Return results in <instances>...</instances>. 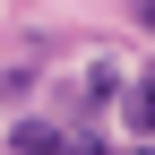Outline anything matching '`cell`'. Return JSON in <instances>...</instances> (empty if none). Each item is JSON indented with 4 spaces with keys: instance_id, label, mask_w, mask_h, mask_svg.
Returning a JSON list of instances; mask_svg holds the SVG:
<instances>
[{
    "instance_id": "obj_1",
    "label": "cell",
    "mask_w": 155,
    "mask_h": 155,
    "mask_svg": "<svg viewBox=\"0 0 155 155\" xmlns=\"http://www.w3.org/2000/svg\"><path fill=\"white\" fill-rule=\"evenodd\" d=\"M9 147H17V155H61V129H43V121H17V129H9Z\"/></svg>"
}]
</instances>
